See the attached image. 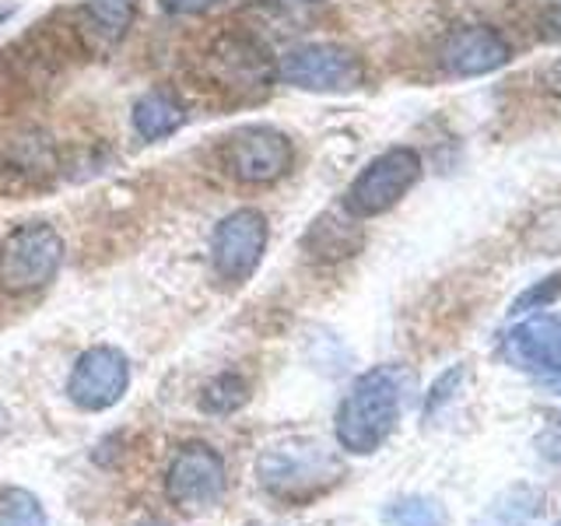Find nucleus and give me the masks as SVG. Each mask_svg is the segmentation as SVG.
Wrapping results in <instances>:
<instances>
[{
    "label": "nucleus",
    "mask_w": 561,
    "mask_h": 526,
    "mask_svg": "<svg viewBox=\"0 0 561 526\" xmlns=\"http://www.w3.org/2000/svg\"><path fill=\"white\" fill-rule=\"evenodd\" d=\"M403 382L408 376L397 365H379L365 373L337 411V443L347 453H376L397 428Z\"/></svg>",
    "instance_id": "obj_1"
},
{
    "label": "nucleus",
    "mask_w": 561,
    "mask_h": 526,
    "mask_svg": "<svg viewBox=\"0 0 561 526\" xmlns=\"http://www.w3.org/2000/svg\"><path fill=\"white\" fill-rule=\"evenodd\" d=\"M256 478L274 499L302 502L327 491L341 478V464L330 449L316 443H285L263 449L256 460Z\"/></svg>",
    "instance_id": "obj_2"
},
{
    "label": "nucleus",
    "mask_w": 561,
    "mask_h": 526,
    "mask_svg": "<svg viewBox=\"0 0 561 526\" xmlns=\"http://www.w3.org/2000/svg\"><path fill=\"white\" fill-rule=\"evenodd\" d=\"M204 78L210 88L236 99H256L277 78L267 46L250 32H221L204 53Z\"/></svg>",
    "instance_id": "obj_3"
},
{
    "label": "nucleus",
    "mask_w": 561,
    "mask_h": 526,
    "mask_svg": "<svg viewBox=\"0 0 561 526\" xmlns=\"http://www.w3.org/2000/svg\"><path fill=\"white\" fill-rule=\"evenodd\" d=\"M60 263L64 239L57 236V228L46 221L22 225L0 242V288L11 295L39 291L57 277Z\"/></svg>",
    "instance_id": "obj_4"
},
{
    "label": "nucleus",
    "mask_w": 561,
    "mask_h": 526,
    "mask_svg": "<svg viewBox=\"0 0 561 526\" xmlns=\"http://www.w3.org/2000/svg\"><path fill=\"white\" fill-rule=\"evenodd\" d=\"M218 162L225 175H232L242 186H271L291 172L295 145L280 130L253 123V127H242L221 140Z\"/></svg>",
    "instance_id": "obj_5"
},
{
    "label": "nucleus",
    "mask_w": 561,
    "mask_h": 526,
    "mask_svg": "<svg viewBox=\"0 0 561 526\" xmlns=\"http://www.w3.org/2000/svg\"><path fill=\"white\" fill-rule=\"evenodd\" d=\"M421 180V155L414 148H390L376 155L344 193V210L351 218H379L397 207L408 190Z\"/></svg>",
    "instance_id": "obj_6"
},
{
    "label": "nucleus",
    "mask_w": 561,
    "mask_h": 526,
    "mask_svg": "<svg viewBox=\"0 0 561 526\" xmlns=\"http://www.w3.org/2000/svg\"><path fill=\"white\" fill-rule=\"evenodd\" d=\"M277 78L291 88H302V92H355L365 81V64L347 46L306 43L280 57Z\"/></svg>",
    "instance_id": "obj_7"
},
{
    "label": "nucleus",
    "mask_w": 561,
    "mask_h": 526,
    "mask_svg": "<svg viewBox=\"0 0 561 526\" xmlns=\"http://www.w3.org/2000/svg\"><path fill=\"white\" fill-rule=\"evenodd\" d=\"M267 250V218L253 207L232 210L221 225L215 228V239H210V263H215V274L228 285H242L250 281Z\"/></svg>",
    "instance_id": "obj_8"
},
{
    "label": "nucleus",
    "mask_w": 561,
    "mask_h": 526,
    "mask_svg": "<svg viewBox=\"0 0 561 526\" xmlns=\"http://www.w3.org/2000/svg\"><path fill=\"white\" fill-rule=\"evenodd\" d=\"M165 495L183 513L215 508L225 495V464L207 443H190L165 470Z\"/></svg>",
    "instance_id": "obj_9"
},
{
    "label": "nucleus",
    "mask_w": 561,
    "mask_h": 526,
    "mask_svg": "<svg viewBox=\"0 0 561 526\" xmlns=\"http://www.w3.org/2000/svg\"><path fill=\"white\" fill-rule=\"evenodd\" d=\"M130 386V365L116 347H88L75 362L67 393L81 411H110Z\"/></svg>",
    "instance_id": "obj_10"
},
{
    "label": "nucleus",
    "mask_w": 561,
    "mask_h": 526,
    "mask_svg": "<svg viewBox=\"0 0 561 526\" xmlns=\"http://www.w3.org/2000/svg\"><path fill=\"white\" fill-rule=\"evenodd\" d=\"M513 60V49L495 28L488 25H463L449 32L438 46V64L449 78H481Z\"/></svg>",
    "instance_id": "obj_11"
},
{
    "label": "nucleus",
    "mask_w": 561,
    "mask_h": 526,
    "mask_svg": "<svg viewBox=\"0 0 561 526\" xmlns=\"http://www.w3.org/2000/svg\"><path fill=\"white\" fill-rule=\"evenodd\" d=\"M137 14V0H84L75 11V39L88 53H110L123 43Z\"/></svg>",
    "instance_id": "obj_12"
},
{
    "label": "nucleus",
    "mask_w": 561,
    "mask_h": 526,
    "mask_svg": "<svg viewBox=\"0 0 561 526\" xmlns=\"http://www.w3.org/2000/svg\"><path fill=\"white\" fill-rule=\"evenodd\" d=\"M505 355L519 368L561 373V320H554V316H534V320L508 330Z\"/></svg>",
    "instance_id": "obj_13"
},
{
    "label": "nucleus",
    "mask_w": 561,
    "mask_h": 526,
    "mask_svg": "<svg viewBox=\"0 0 561 526\" xmlns=\"http://www.w3.org/2000/svg\"><path fill=\"white\" fill-rule=\"evenodd\" d=\"M186 123L183 102H175L169 92H148L134 102V130L145 140H162L172 137Z\"/></svg>",
    "instance_id": "obj_14"
},
{
    "label": "nucleus",
    "mask_w": 561,
    "mask_h": 526,
    "mask_svg": "<svg viewBox=\"0 0 561 526\" xmlns=\"http://www.w3.org/2000/svg\"><path fill=\"white\" fill-rule=\"evenodd\" d=\"M306 250L316 260H341L358 250V236H355V228L344 221L320 218L312 225V232L306 236Z\"/></svg>",
    "instance_id": "obj_15"
},
{
    "label": "nucleus",
    "mask_w": 561,
    "mask_h": 526,
    "mask_svg": "<svg viewBox=\"0 0 561 526\" xmlns=\"http://www.w3.org/2000/svg\"><path fill=\"white\" fill-rule=\"evenodd\" d=\"M0 526H49V523L32 491L0 488Z\"/></svg>",
    "instance_id": "obj_16"
},
{
    "label": "nucleus",
    "mask_w": 561,
    "mask_h": 526,
    "mask_svg": "<svg viewBox=\"0 0 561 526\" xmlns=\"http://www.w3.org/2000/svg\"><path fill=\"white\" fill-rule=\"evenodd\" d=\"M245 397H250V393H245V379L236 376V373H225V376L210 379V382L204 386L201 408H204L207 414H232V411L242 408Z\"/></svg>",
    "instance_id": "obj_17"
},
{
    "label": "nucleus",
    "mask_w": 561,
    "mask_h": 526,
    "mask_svg": "<svg viewBox=\"0 0 561 526\" xmlns=\"http://www.w3.org/2000/svg\"><path fill=\"white\" fill-rule=\"evenodd\" d=\"M8 169H14L18 175H43V172H49L53 169L49 137H43V134H25L22 140H14Z\"/></svg>",
    "instance_id": "obj_18"
},
{
    "label": "nucleus",
    "mask_w": 561,
    "mask_h": 526,
    "mask_svg": "<svg viewBox=\"0 0 561 526\" xmlns=\"http://www.w3.org/2000/svg\"><path fill=\"white\" fill-rule=\"evenodd\" d=\"M386 526H443V513L425 499H408L386 508Z\"/></svg>",
    "instance_id": "obj_19"
},
{
    "label": "nucleus",
    "mask_w": 561,
    "mask_h": 526,
    "mask_svg": "<svg viewBox=\"0 0 561 526\" xmlns=\"http://www.w3.org/2000/svg\"><path fill=\"white\" fill-rule=\"evenodd\" d=\"M561 295V274H551L543 285L530 288L526 295L516 298V306H513V316H523V312H530V309H543V306H551L554 298Z\"/></svg>",
    "instance_id": "obj_20"
},
{
    "label": "nucleus",
    "mask_w": 561,
    "mask_h": 526,
    "mask_svg": "<svg viewBox=\"0 0 561 526\" xmlns=\"http://www.w3.org/2000/svg\"><path fill=\"white\" fill-rule=\"evenodd\" d=\"M158 4H162V11H169V14H201V11L218 8L221 0H158Z\"/></svg>",
    "instance_id": "obj_21"
},
{
    "label": "nucleus",
    "mask_w": 561,
    "mask_h": 526,
    "mask_svg": "<svg viewBox=\"0 0 561 526\" xmlns=\"http://www.w3.org/2000/svg\"><path fill=\"white\" fill-rule=\"evenodd\" d=\"M548 88H551V92H554V95L561 99V60H558V64H554V67L548 70Z\"/></svg>",
    "instance_id": "obj_22"
},
{
    "label": "nucleus",
    "mask_w": 561,
    "mask_h": 526,
    "mask_svg": "<svg viewBox=\"0 0 561 526\" xmlns=\"http://www.w3.org/2000/svg\"><path fill=\"white\" fill-rule=\"evenodd\" d=\"M11 14H14V4H0V25H4Z\"/></svg>",
    "instance_id": "obj_23"
},
{
    "label": "nucleus",
    "mask_w": 561,
    "mask_h": 526,
    "mask_svg": "<svg viewBox=\"0 0 561 526\" xmlns=\"http://www.w3.org/2000/svg\"><path fill=\"white\" fill-rule=\"evenodd\" d=\"M4 432H8V411L0 408V435H4Z\"/></svg>",
    "instance_id": "obj_24"
}]
</instances>
